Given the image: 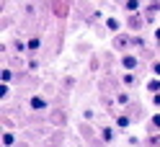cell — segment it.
I'll use <instances>...</instances> for the list:
<instances>
[{
    "label": "cell",
    "mask_w": 160,
    "mask_h": 147,
    "mask_svg": "<svg viewBox=\"0 0 160 147\" xmlns=\"http://www.w3.org/2000/svg\"><path fill=\"white\" fill-rule=\"evenodd\" d=\"M28 106H31V111H44V109H47V98H42V96H31Z\"/></svg>",
    "instance_id": "obj_1"
},
{
    "label": "cell",
    "mask_w": 160,
    "mask_h": 147,
    "mask_svg": "<svg viewBox=\"0 0 160 147\" xmlns=\"http://www.w3.org/2000/svg\"><path fill=\"white\" fill-rule=\"evenodd\" d=\"M122 67H124L127 72L134 70V67H137V57H134V54H124V57H122Z\"/></svg>",
    "instance_id": "obj_2"
},
{
    "label": "cell",
    "mask_w": 160,
    "mask_h": 147,
    "mask_svg": "<svg viewBox=\"0 0 160 147\" xmlns=\"http://www.w3.org/2000/svg\"><path fill=\"white\" fill-rule=\"evenodd\" d=\"M124 11H127V13H137V11H139V0H127V3H124Z\"/></svg>",
    "instance_id": "obj_3"
},
{
    "label": "cell",
    "mask_w": 160,
    "mask_h": 147,
    "mask_svg": "<svg viewBox=\"0 0 160 147\" xmlns=\"http://www.w3.org/2000/svg\"><path fill=\"white\" fill-rule=\"evenodd\" d=\"M116 126H119V129H127V126H129V116H116Z\"/></svg>",
    "instance_id": "obj_4"
},
{
    "label": "cell",
    "mask_w": 160,
    "mask_h": 147,
    "mask_svg": "<svg viewBox=\"0 0 160 147\" xmlns=\"http://www.w3.org/2000/svg\"><path fill=\"white\" fill-rule=\"evenodd\" d=\"M101 137H103V142H111V140H114V129H111V126H103Z\"/></svg>",
    "instance_id": "obj_5"
},
{
    "label": "cell",
    "mask_w": 160,
    "mask_h": 147,
    "mask_svg": "<svg viewBox=\"0 0 160 147\" xmlns=\"http://www.w3.org/2000/svg\"><path fill=\"white\" fill-rule=\"evenodd\" d=\"M13 142H16V134H13V132H5V134H3V145H5V147H11Z\"/></svg>",
    "instance_id": "obj_6"
},
{
    "label": "cell",
    "mask_w": 160,
    "mask_h": 147,
    "mask_svg": "<svg viewBox=\"0 0 160 147\" xmlns=\"http://www.w3.org/2000/svg\"><path fill=\"white\" fill-rule=\"evenodd\" d=\"M106 28H108V31H119V21H116V18H108V21H106Z\"/></svg>",
    "instance_id": "obj_7"
},
{
    "label": "cell",
    "mask_w": 160,
    "mask_h": 147,
    "mask_svg": "<svg viewBox=\"0 0 160 147\" xmlns=\"http://www.w3.org/2000/svg\"><path fill=\"white\" fill-rule=\"evenodd\" d=\"M147 91L158 93V91H160V80H150V83H147Z\"/></svg>",
    "instance_id": "obj_8"
},
{
    "label": "cell",
    "mask_w": 160,
    "mask_h": 147,
    "mask_svg": "<svg viewBox=\"0 0 160 147\" xmlns=\"http://www.w3.org/2000/svg\"><path fill=\"white\" fill-rule=\"evenodd\" d=\"M39 47H42V42H39V39H31V42H28V52H36Z\"/></svg>",
    "instance_id": "obj_9"
},
{
    "label": "cell",
    "mask_w": 160,
    "mask_h": 147,
    "mask_svg": "<svg viewBox=\"0 0 160 147\" xmlns=\"http://www.w3.org/2000/svg\"><path fill=\"white\" fill-rule=\"evenodd\" d=\"M0 77H3V83H11V80H13V72H11V70H3Z\"/></svg>",
    "instance_id": "obj_10"
},
{
    "label": "cell",
    "mask_w": 160,
    "mask_h": 147,
    "mask_svg": "<svg viewBox=\"0 0 160 147\" xmlns=\"http://www.w3.org/2000/svg\"><path fill=\"white\" fill-rule=\"evenodd\" d=\"M132 83H134V75L127 72V75H124V85H132Z\"/></svg>",
    "instance_id": "obj_11"
},
{
    "label": "cell",
    "mask_w": 160,
    "mask_h": 147,
    "mask_svg": "<svg viewBox=\"0 0 160 147\" xmlns=\"http://www.w3.org/2000/svg\"><path fill=\"white\" fill-rule=\"evenodd\" d=\"M116 101H119V103H129V96H127V93H119Z\"/></svg>",
    "instance_id": "obj_12"
},
{
    "label": "cell",
    "mask_w": 160,
    "mask_h": 147,
    "mask_svg": "<svg viewBox=\"0 0 160 147\" xmlns=\"http://www.w3.org/2000/svg\"><path fill=\"white\" fill-rule=\"evenodd\" d=\"M5 96H8V83L0 85V98H5Z\"/></svg>",
    "instance_id": "obj_13"
},
{
    "label": "cell",
    "mask_w": 160,
    "mask_h": 147,
    "mask_svg": "<svg viewBox=\"0 0 160 147\" xmlns=\"http://www.w3.org/2000/svg\"><path fill=\"white\" fill-rule=\"evenodd\" d=\"M152 126H155V129H160V114L152 116Z\"/></svg>",
    "instance_id": "obj_14"
},
{
    "label": "cell",
    "mask_w": 160,
    "mask_h": 147,
    "mask_svg": "<svg viewBox=\"0 0 160 147\" xmlns=\"http://www.w3.org/2000/svg\"><path fill=\"white\" fill-rule=\"evenodd\" d=\"M152 103H155V106H158V109H160V91H158V93L152 96Z\"/></svg>",
    "instance_id": "obj_15"
},
{
    "label": "cell",
    "mask_w": 160,
    "mask_h": 147,
    "mask_svg": "<svg viewBox=\"0 0 160 147\" xmlns=\"http://www.w3.org/2000/svg\"><path fill=\"white\" fill-rule=\"evenodd\" d=\"M152 72H155V77H160V62H155V65H152Z\"/></svg>",
    "instance_id": "obj_16"
},
{
    "label": "cell",
    "mask_w": 160,
    "mask_h": 147,
    "mask_svg": "<svg viewBox=\"0 0 160 147\" xmlns=\"http://www.w3.org/2000/svg\"><path fill=\"white\" fill-rule=\"evenodd\" d=\"M155 39H158V42H160V28H158V31H155Z\"/></svg>",
    "instance_id": "obj_17"
}]
</instances>
